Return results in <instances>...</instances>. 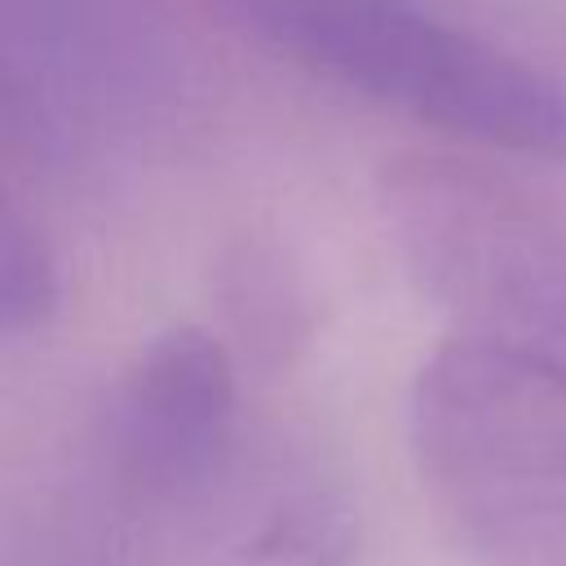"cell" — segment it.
I'll return each mask as SVG.
<instances>
[{"instance_id":"obj_1","label":"cell","mask_w":566,"mask_h":566,"mask_svg":"<svg viewBox=\"0 0 566 566\" xmlns=\"http://www.w3.org/2000/svg\"><path fill=\"white\" fill-rule=\"evenodd\" d=\"M407 433L478 566H566V367L460 332L420 363Z\"/></svg>"},{"instance_id":"obj_2","label":"cell","mask_w":566,"mask_h":566,"mask_svg":"<svg viewBox=\"0 0 566 566\" xmlns=\"http://www.w3.org/2000/svg\"><path fill=\"white\" fill-rule=\"evenodd\" d=\"M292 62L438 133L566 150V88L416 0H221Z\"/></svg>"},{"instance_id":"obj_3","label":"cell","mask_w":566,"mask_h":566,"mask_svg":"<svg viewBox=\"0 0 566 566\" xmlns=\"http://www.w3.org/2000/svg\"><path fill=\"white\" fill-rule=\"evenodd\" d=\"M380 217L407 274L464 336L566 367V217L455 159L402 155L380 172Z\"/></svg>"},{"instance_id":"obj_4","label":"cell","mask_w":566,"mask_h":566,"mask_svg":"<svg viewBox=\"0 0 566 566\" xmlns=\"http://www.w3.org/2000/svg\"><path fill=\"white\" fill-rule=\"evenodd\" d=\"M234 429V363L203 327H168L128 363L111 438L119 473L146 500L199 491L226 460Z\"/></svg>"},{"instance_id":"obj_5","label":"cell","mask_w":566,"mask_h":566,"mask_svg":"<svg viewBox=\"0 0 566 566\" xmlns=\"http://www.w3.org/2000/svg\"><path fill=\"white\" fill-rule=\"evenodd\" d=\"M57 265L31 221L18 208H4L0 226V332L27 336L44 327L57 310Z\"/></svg>"}]
</instances>
